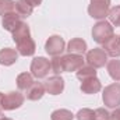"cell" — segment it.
Returning a JSON list of instances; mask_svg holds the SVG:
<instances>
[{
	"instance_id": "obj_1",
	"label": "cell",
	"mask_w": 120,
	"mask_h": 120,
	"mask_svg": "<svg viewBox=\"0 0 120 120\" xmlns=\"http://www.w3.org/2000/svg\"><path fill=\"white\" fill-rule=\"evenodd\" d=\"M113 35V27L109 21L106 20H101L98 21L94 28H92V39L96 43H105L110 36Z\"/></svg>"
},
{
	"instance_id": "obj_2",
	"label": "cell",
	"mask_w": 120,
	"mask_h": 120,
	"mask_svg": "<svg viewBox=\"0 0 120 120\" xmlns=\"http://www.w3.org/2000/svg\"><path fill=\"white\" fill-rule=\"evenodd\" d=\"M102 101L108 108H119L120 105V84L113 82L108 87H105L102 94Z\"/></svg>"
},
{
	"instance_id": "obj_3",
	"label": "cell",
	"mask_w": 120,
	"mask_h": 120,
	"mask_svg": "<svg viewBox=\"0 0 120 120\" xmlns=\"http://www.w3.org/2000/svg\"><path fill=\"white\" fill-rule=\"evenodd\" d=\"M110 8V0H91L88 14L95 20H105Z\"/></svg>"
},
{
	"instance_id": "obj_4",
	"label": "cell",
	"mask_w": 120,
	"mask_h": 120,
	"mask_svg": "<svg viewBox=\"0 0 120 120\" xmlns=\"http://www.w3.org/2000/svg\"><path fill=\"white\" fill-rule=\"evenodd\" d=\"M50 71V61L46 57H34L31 61V74L35 78H45Z\"/></svg>"
},
{
	"instance_id": "obj_5",
	"label": "cell",
	"mask_w": 120,
	"mask_h": 120,
	"mask_svg": "<svg viewBox=\"0 0 120 120\" xmlns=\"http://www.w3.org/2000/svg\"><path fill=\"white\" fill-rule=\"evenodd\" d=\"M66 49V42L64 39L59 35H52L49 36V39L45 43V50L49 56L55 57V56H61V53Z\"/></svg>"
},
{
	"instance_id": "obj_6",
	"label": "cell",
	"mask_w": 120,
	"mask_h": 120,
	"mask_svg": "<svg viewBox=\"0 0 120 120\" xmlns=\"http://www.w3.org/2000/svg\"><path fill=\"white\" fill-rule=\"evenodd\" d=\"M85 60L94 68H101L108 63V53L102 48H94L87 53Z\"/></svg>"
},
{
	"instance_id": "obj_7",
	"label": "cell",
	"mask_w": 120,
	"mask_h": 120,
	"mask_svg": "<svg viewBox=\"0 0 120 120\" xmlns=\"http://www.w3.org/2000/svg\"><path fill=\"white\" fill-rule=\"evenodd\" d=\"M24 103V95L20 94L18 91H11L4 94L3 98V109L4 110H14L21 108Z\"/></svg>"
},
{
	"instance_id": "obj_8",
	"label": "cell",
	"mask_w": 120,
	"mask_h": 120,
	"mask_svg": "<svg viewBox=\"0 0 120 120\" xmlns=\"http://www.w3.org/2000/svg\"><path fill=\"white\" fill-rule=\"evenodd\" d=\"M61 64H63V70L67 73L77 71L80 67L84 66V57H82V55L68 53L66 56H61Z\"/></svg>"
},
{
	"instance_id": "obj_9",
	"label": "cell",
	"mask_w": 120,
	"mask_h": 120,
	"mask_svg": "<svg viewBox=\"0 0 120 120\" xmlns=\"http://www.w3.org/2000/svg\"><path fill=\"white\" fill-rule=\"evenodd\" d=\"M43 87L45 91L50 95H59L63 92L64 90V80L60 77V75H53V77H49L45 82H43Z\"/></svg>"
},
{
	"instance_id": "obj_10",
	"label": "cell",
	"mask_w": 120,
	"mask_h": 120,
	"mask_svg": "<svg viewBox=\"0 0 120 120\" xmlns=\"http://www.w3.org/2000/svg\"><path fill=\"white\" fill-rule=\"evenodd\" d=\"M103 45V50L108 53V56H110V57H115V59H117L120 57V35H112L105 43H102Z\"/></svg>"
},
{
	"instance_id": "obj_11",
	"label": "cell",
	"mask_w": 120,
	"mask_h": 120,
	"mask_svg": "<svg viewBox=\"0 0 120 120\" xmlns=\"http://www.w3.org/2000/svg\"><path fill=\"white\" fill-rule=\"evenodd\" d=\"M15 45H17V52H18V55L25 56V57H27V56H32V55L35 53V50H36V45H35V42H34V39H32L31 36L18 41Z\"/></svg>"
},
{
	"instance_id": "obj_12",
	"label": "cell",
	"mask_w": 120,
	"mask_h": 120,
	"mask_svg": "<svg viewBox=\"0 0 120 120\" xmlns=\"http://www.w3.org/2000/svg\"><path fill=\"white\" fill-rule=\"evenodd\" d=\"M21 22H22V21H21V15L17 14L15 11H11V13L3 15V20H1L3 28L6 31H8V32H13Z\"/></svg>"
},
{
	"instance_id": "obj_13",
	"label": "cell",
	"mask_w": 120,
	"mask_h": 120,
	"mask_svg": "<svg viewBox=\"0 0 120 120\" xmlns=\"http://www.w3.org/2000/svg\"><path fill=\"white\" fill-rule=\"evenodd\" d=\"M81 91L84 94H88V95H92V94H96L102 90V84L101 81L96 78V77H91V78H87V80H82L81 81Z\"/></svg>"
},
{
	"instance_id": "obj_14",
	"label": "cell",
	"mask_w": 120,
	"mask_h": 120,
	"mask_svg": "<svg viewBox=\"0 0 120 120\" xmlns=\"http://www.w3.org/2000/svg\"><path fill=\"white\" fill-rule=\"evenodd\" d=\"M18 60V52L11 48H4L0 50V64L1 66H11Z\"/></svg>"
},
{
	"instance_id": "obj_15",
	"label": "cell",
	"mask_w": 120,
	"mask_h": 120,
	"mask_svg": "<svg viewBox=\"0 0 120 120\" xmlns=\"http://www.w3.org/2000/svg\"><path fill=\"white\" fill-rule=\"evenodd\" d=\"M67 50L73 55H84L87 52V42L81 38H73L67 43Z\"/></svg>"
},
{
	"instance_id": "obj_16",
	"label": "cell",
	"mask_w": 120,
	"mask_h": 120,
	"mask_svg": "<svg viewBox=\"0 0 120 120\" xmlns=\"http://www.w3.org/2000/svg\"><path fill=\"white\" fill-rule=\"evenodd\" d=\"M45 92L46 91H45V87H43L42 82H35L34 81V84L27 90V99H30V101H39L43 96Z\"/></svg>"
},
{
	"instance_id": "obj_17",
	"label": "cell",
	"mask_w": 120,
	"mask_h": 120,
	"mask_svg": "<svg viewBox=\"0 0 120 120\" xmlns=\"http://www.w3.org/2000/svg\"><path fill=\"white\" fill-rule=\"evenodd\" d=\"M32 11H34V7L27 0H17L15 1V13L20 14L21 17H24V18L30 17L32 14Z\"/></svg>"
},
{
	"instance_id": "obj_18",
	"label": "cell",
	"mask_w": 120,
	"mask_h": 120,
	"mask_svg": "<svg viewBox=\"0 0 120 120\" xmlns=\"http://www.w3.org/2000/svg\"><path fill=\"white\" fill-rule=\"evenodd\" d=\"M13 34V41L17 43L18 41H21V39H24V38H28L31 36V31H30V27L25 24V22H21L15 30L11 32Z\"/></svg>"
},
{
	"instance_id": "obj_19",
	"label": "cell",
	"mask_w": 120,
	"mask_h": 120,
	"mask_svg": "<svg viewBox=\"0 0 120 120\" xmlns=\"http://www.w3.org/2000/svg\"><path fill=\"white\" fill-rule=\"evenodd\" d=\"M15 82H17L18 90L27 91L31 85L34 84L32 74H30V73H21V74H18V77H17V81H15Z\"/></svg>"
},
{
	"instance_id": "obj_20",
	"label": "cell",
	"mask_w": 120,
	"mask_h": 120,
	"mask_svg": "<svg viewBox=\"0 0 120 120\" xmlns=\"http://www.w3.org/2000/svg\"><path fill=\"white\" fill-rule=\"evenodd\" d=\"M106 68H108L109 75L115 81H120V60H117V59L109 60L106 63Z\"/></svg>"
},
{
	"instance_id": "obj_21",
	"label": "cell",
	"mask_w": 120,
	"mask_h": 120,
	"mask_svg": "<svg viewBox=\"0 0 120 120\" xmlns=\"http://www.w3.org/2000/svg\"><path fill=\"white\" fill-rule=\"evenodd\" d=\"M75 73H77V78H78L80 81L87 80V78H91V77H96V68H94L90 64H87V66L84 64V66L80 67Z\"/></svg>"
},
{
	"instance_id": "obj_22",
	"label": "cell",
	"mask_w": 120,
	"mask_h": 120,
	"mask_svg": "<svg viewBox=\"0 0 120 120\" xmlns=\"http://www.w3.org/2000/svg\"><path fill=\"white\" fill-rule=\"evenodd\" d=\"M74 117L75 116L71 113V110L67 109H57L50 115V120H73Z\"/></svg>"
},
{
	"instance_id": "obj_23",
	"label": "cell",
	"mask_w": 120,
	"mask_h": 120,
	"mask_svg": "<svg viewBox=\"0 0 120 120\" xmlns=\"http://www.w3.org/2000/svg\"><path fill=\"white\" fill-rule=\"evenodd\" d=\"M108 18H109V22L112 25L120 27V6H115V7L109 8Z\"/></svg>"
},
{
	"instance_id": "obj_24",
	"label": "cell",
	"mask_w": 120,
	"mask_h": 120,
	"mask_svg": "<svg viewBox=\"0 0 120 120\" xmlns=\"http://www.w3.org/2000/svg\"><path fill=\"white\" fill-rule=\"evenodd\" d=\"M15 10V1L13 0H0V15H6Z\"/></svg>"
},
{
	"instance_id": "obj_25",
	"label": "cell",
	"mask_w": 120,
	"mask_h": 120,
	"mask_svg": "<svg viewBox=\"0 0 120 120\" xmlns=\"http://www.w3.org/2000/svg\"><path fill=\"white\" fill-rule=\"evenodd\" d=\"M50 70L55 73V75H60L61 73H64L63 64H61V56H55L50 60Z\"/></svg>"
},
{
	"instance_id": "obj_26",
	"label": "cell",
	"mask_w": 120,
	"mask_h": 120,
	"mask_svg": "<svg viewBox=\"0 0 120 120\" xmlns=\"http://www.w3.org/2000/svg\"><path fill=\"white\" fill-rule=\"evenodd\" d=\"M75 117H77V120H94V110L88 109V108H84V109L78 110Z\"/></svg>"
},
{
	"instance_id": "obj_27",
	"label": "cell",
	"mask_w": 120,
	"mask_h": 120,
	"mask_svg": "<svg viewBox=\"0 0 120 120\" xmlns=\"http://www.w3.org/2000/svg\"><path fill=\"white\" fill-rule=\"evenodd\" d=\"M109 119H110V113L105 108H98L94 112V120H109Z\"/></svg>"
},
{
	"instance_id": "obj_28",
	"label": "cell",
	"mask_w": 120,
	"mask_h": 120,
	"mask_svg": "<svg viewBox=\"0 0 120 120\" xmlns=\"http://www.w3.org/2000/svg\"><path fill=\"white\" fill-rule=\"evenodd\" d=\"M109 120H120V106L115 108V110L110 113V119Z\"/></svg>"
},
{
	"instance_id": "obj_29",
	"label": "cell",
	"mask_w": 120,
	"mask_h": 120,
	"mask_svg": "<svg viewBox=\"0 0 120 120\" xmlns=\"http://www.w3.org/2000/svg\"><path fill=\"white\" fill-rule=\"evenodd\" d=\"M28 3H30L32 7H38V6H41L42 4V0H27Z\"/></svg>"
},
{
	"instance_id": "obj_30",
	"label": "cell",
	"mask_w": 120,
	"mask_h": 120,
	"mask_svg": "<svg viewBox=\"0 0 120 120\" xmlns=\"http://www.w3.org/2000/svg\"><path fill=\"white\" fill-rule=\"evenodd\" d=\"M3 98H4V94L0 92V112H1V109H3Z\"/></svg>"
},
{
	"instance_id": "obj_31",
	"label": "cell",
	"mask_w": 120,
	"mask_h": 120,
	"mask_svg": "<svg viewBox=\"0 0 120 120\" xmlns=\"http://www.w3.org/2000/svg\"><path fill=\"white\" fill-rule=\"evenodd\" d=\"M0 120H13V119H8V117H4V116H3V117H1Z\"/></svg>"
},
{
	"instance_id": "obj_32",
	"label": "cell",
	"mask_w": 120,
	"mask_h": 120,
	"mask_svg": "<svg viewBox=\"0 0 120 120\" xmlns=\"http://www.w3.org/2000/svg\"><path fill=\"white\" fill-rule=\"evenodd\" d=\"M1 117H3V113H1V112H0V119H1Z\"/></svg>"
}]
</instances>
